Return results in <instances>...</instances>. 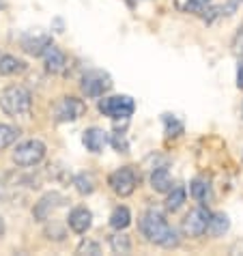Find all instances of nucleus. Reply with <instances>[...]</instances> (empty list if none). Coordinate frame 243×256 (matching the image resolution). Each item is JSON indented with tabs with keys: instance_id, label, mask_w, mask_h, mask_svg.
<instances>
[{
	"instance_id": "17",
	"label": "nucleus",
	"mask_w": 243,
	"mask_h": 256,
	"mask_svg": "<svg viewBox=\"0 0 243 256\" xmlns=\"http://www.w3.org/2000/svg\"><path fill=\"white\" fill-rule=\"evenodd\" d=\"M151 188L155 192H170L172 190V176L166 168H157L151 174Z\"/></svg>"
},
{
	"instance_id": "24",
	"label": "nucleus",
	"mask_w": 243,
	"mask_h": 256,
	"mask_svg": "<svg viewBox=\"0 0 243 256\" xmlns=\"http://www.w3.org/2000/svg\"><path fill=\"white\" fill-rule=\"evenodd\" d=\"M185 190L183 188H172L170 190V196H168V200H166V207L168 211H176V209H181V204L185 202Z\"/></svg>"
},
{
	"instance_id": "25",
	"label": "nucleus",
	"mask_w": 243,
	"mask_h": 256,
	"mask_svg": "<svg viewBox=\"0 0 243 256\" xmlns=\"http://www.w3.org/2000/svg\"><path fill=\"white\" fill-rule=\"evenodd\" d=\"M78 254H102V248H99L97 241L84 239L80 246H78Z\"/></svg>"
},
{
	"instance_id": "18",
	"label": "nucleus",
	"mask_w": 243,
	"mask_h": 256,
	"mask_svg": "<svg viewBox=\"0 0 243 256\" xmlns=\"http://www.w3.org/2000/svg\"><path fill=\"white\" fill-rule=\"evenodd\" d=\"M132 224V213L127 207H116L110 216V226L114 230H125Z\"/></svg>"
},
{
	"instance_id": "22",
	"label": "nucleus",
	"mask_w": 243,
	"mask_h": 256,
	"mask_svg": "<svg viewBox=\"0 0 243 256\" xmlns=\"http://www.w3.org/2000/svg\"><path fill=\"white\" fill-rule=\"evenodd\" d=\"M164 130H166L168 138H176L183 134V123L172 114H164Z\"/></svg>"
},
{
	"instance_id": "2",
	"label": "nucleus",
	"mask_w": 243,
	"mask_h": 256,
	"mask_svg": "<svg viewBox=\"0 0 243 256\" xmlns=\"http://www.w3.org/2000/svg\"><path fill=\"white\" fill-rule=\"evenodd\" d=\"M32 108V95L26 86L13 84L0 93V110L9 116H24Z\"/></svg>"
},
{
	"instance_id": "19",
	"label": "nucleus",
	"mask_w": 243,
	"mask_h": 256,
	"mask_svg": "<svg viewBox=\"0 0 243 256\" xmlns=\"http://www.w3.org/2000/svg\"><path fill=\"white\" fill-rule=\"evenodd\" d=\"M74 186H76V190L80 192V194H92V192H95L97 181H95V176H92V174L82 172V174H78L74 179Z\"/></svg>"
},
{
	"instance_id": "5",
	"label": "nucleus",
	"mask_w": 243,
	"mask_h": 256,
	"mask_svg": "<svg viewBox=\"0 0 243 256\" xmlns=\"http://www.w3.org/2000/svg\"><path fill=\"white\" fill-rule=\"evenodd\" d=\"M108 183H110V188L114 190V194L132 196L136 192V188H138V183H140V174L136 172L132 166H123V168L114 170V172L110 174Z\"/></svg>"
},
{
	"instance_id": "1",
	"label": "nucleus",
	"mask_w": 243,
	"mask_h": 256,
	"mask_svg": "<svg viewBox=\"0 0 243 256\" xmlns=\"http://www.w3.org/2000/svg\"><path fill=\"white\" fill-rule=\"evenodd\" d=\"M140 230L151 244H157L162 248H176L178 246L176 230L164 220L162 213H157V211H146L144 216H142Z\"/></svg>"
},
{
	"instance_id": "6",
	"label": "nucleus",
	"mask_w": 243,
	"mask_h": 256,
	"mask_svg": "<svg viewBox=\"0 0 243 256\" xmlns=\"http://www.w3.org/2000/svg\"><path fill=\"white\" fill-rule=\"evenodd\" d=\"M86 112V104L78 97H60L54 104L52 114L56 123H69V120H78Z\"/></svg>"
},
{
	"instance_id": "13",
	"label": "nucleus",
	"mask_w": 243,
	"mask_h": 256,
	"mask_svg": "<svg viewBox=\"0 0 243 256\" xmlns=\"http://www.w3.org/2000/svg\"><path fill=\"white\" fill-rule=\"evenodd\" d=\"M82 142L90 153H102L104 146L108 144V134L104 130H99V127H88L82 136Z\"/></svg>"
},
{
	"instance_id": "3",
	"label": "nucleus",
	"mask_w": 243,
	"mask_h": 256,
	"mask_svg": "<svg viewBox=\"0 0 243 256\" xmlns=\"http://www.w3.org/2000/svg\"><path fill=\"white\" fill-rule=\"evenodd\" d=\"M134 110H136V104L130 95H114L99 102V112L114 120H127L134 114Z\"/></svg>"
},
{
	"instance_id": "9",
	"label": "nucleus",
	"mask_w": 243,
	"mask_h": 256,
	"mask_svg": "<svg viewBox=\"0 0 243 256\" xmlns=\"http://www.w3.org/2000/svg\"><path fill=\"white\" fill-rule=\"evenodd\" d=\"M65 204V196H60L58 192H50V194H46L41 200L34 204V220H39V222H46V220L52 218V213L62 207Z\"/></svg>"
},
{
	"instance_id": "16",
	"label": "nucleus",
	"mask_w": 243,
	"mask_h": 256,
	"mask_svg": "<svg viewBox=\"0 0 243 256\" xmlns=\"http://www.w3.org/2000/svg\"><path fill=\"white\" fill-rule=\"evenodd\" d=\"M228 228H230V220L224 213H216V216L209 218V226H206V232L211 234V237H222Z\"/></svg>"
},
{
	"instance_id": "28",
	"label": "nucleus",
	"mask_w": 243,
	"mask_h": 256,
	"mask_svg": "<svg viewBox=\"0 0 243 256\" xmlns=\"http://www.w3.org/2000/svg\"><path fill=\"white\" fill-rule=\"evenodd\" d=\"M237 86L243 88V62H239V69H237Z\"/></svg>"
},
{
	"instance_id": "29",
	"label": "nucleus",
	"mask_w": 243,
	"mask_h": 256,
	"mask_svg": "<svg viewBox=\"0 0 243 256\" xmlns=\"http://www.w3.org/2000/svg\"><path fill=\"white\" fill-rule=\"evenodd\" d=\"M2 234H4V220L0 216V239H2Z\"/></svg>"
},
{
	"instance_id": "7",
	"label": "nucleus",
	"mask_w": 243,
	"mask_h": 256,
	"mask_svg": "<svg viewBox=\"0 0 243 256\" xmlns=\"http://www.w3.org/2000/svg\"><path fill=\"white\" fill-rule=\"evenodd\" d=\"M80 88L86 97H92V99L102 97L104 93H108L112 88V78L106 74V71H88V74L82 78Z\"/></svg>"
},
{
	"instance_id": "26",
	"label": "nucleus",
	"mask_w": 243,
	"mask_h": 256,
	"mask_svg": "<svg viewBox=\"0 0 243 256\" xmlns=\"http://www.w3.org/2000/svg\"><path fill=\"white\" fill-rule=\"evenodd\" d=\"M112 144H114V148H116V151H120V153H127V148H130L125 134H120V132H116V134L112 136Z\"/></svg>"
},
{
	"instance_id": "11",
	"label": "nucleus",
	"mask_w": 243,
	"mask_h": 256,
	"mask_svg": "<svg viewBox=\"0 0 243 256\" xmlns=\"http://www.w3.org/2000/svg\"><path fill=\"white\" fill-rule=\"evenodd\" d=\"M52 44V37H50L48 32L44 30H34V32H28L26 37L22 39V48L26 50L28 54H32V56H41L44 54V50Z\"/></svg>"
},
{
	"instance_id": "27",
	"label": "nucleus",
	"mask_w": 243,
	"mask_h": 256,
	"mask_svg": "<svg viewBox=\"0 0 243 256\" xmlns=\"http://www.w3.org/2000/svg\"><path fill=\"white\" fill-rule=\"evenodd\" d=\"M234 54H241L243 56V30L237 34V39H234Z\"/></svg>"
},
{
	"instance_id": "21",
	"label": "nucleus",
	"mask_w": 243,
	"mask_h": 256,
	"mask_svg": "<svg viewBox=\"0 0 243 256\" xmlns=\"http://www.w3.org/2000/svg\"><path fill=\"white\" fill-rule=\"evenodd\" d=\"M18 136H20L18 127L0 123V151H2V148H6V146H11L13 142L18 140Z\"/></svg>"
},
{
	"instance_id": "23",
	"label": "nucleus",
	"mask_w": 243,
	"mask_h": 256,
	"mask_svg": "<svg viewBox=\"0 0 243 256\" xmlns=\"http://www.w3.org/2000/svg\"><path fill=\"white\" fill-rule=\"evenodd\" d=\"M174 6L181 13H200L206 4L202 0H174Z\"/></svg>"
},
{
	"instance_id": "31",
	"label": "nucleus",
	"mask_w": 243,
	"mask_h": 256,
	"mask_svg": "<svg viewBox=\"0 0 243 256\" xmlns=\"http://www.w3.org/2000/svg\"><path fill=\"white\" fill-rule=\"evenodd\" d=\"M0 6H2V0H0Z\"/></svg>"
},
{
	"instance_id": "10",
	"label": "nucleus",
	"mask_w": 243,
	"mask_h": 256,
	"mask_svg": "<svg viewBox=\"0 0 243 256\" xmlns=\"http://www.w3.org/2000/svg\"><path fill=\"white\" fill-rule=\"evenodd\" d=\"M44 62H46V69L50 74H62L67 69V56L62 52L60 48H56L54 44H50L46 50H44Z\"/></svg>"
},
{
	"instance_id": "20",
	"label": "nucleus",
	"mask_w": 243,
	"mask_h": 256,
	"mask_svg": "<svg viewBox=\"0 0 243 256\" xmlns=\"http://www.w3.org/2000/svg\"><path fill=\"white\" fill-rule=\"evenodd\" d=\"M110 248H112V252H116V254H127L132 250V241H130L127 234H123L118 230L116 234L110 237Z\"/></svg>"
},
{
	"instance_id": "14",
	"label": "nucleus",
	"mask_w": 243,
	"mask_h": 256,
	"mask_svg": "<svg viewBox=\"0 0 243 256\" xmlns=\"http://www.w3.org/2000/svg\"><path fill=\"white\" fill-rule=\"evenodd\" d=\"M190 192H192V196H194L200 204H209L211 198H213L211 183L206 179H194V181H192V186H190Z\"/></svg>"
},
{
	"instance_id": "8",
	"label": "nucleus",
	"mask_w": 243,
	"mask_h": 256,
	"mask_svg": "<svg viewBox=\"0 0 243 256\" xmlns=\"http://www.w3.org/2000/svg\"><path fill=\"white\" fill-rule=\"evenodd\" d=\"M209 218H211V213L204 204L192 209L183 220V232L188 237H202L206 232V226H209Z\"/></svg>"
},
{
	"instance_id": "12",
	"label": "nucleus",
	"mask_w": 243,
	"mask_h": 256,
	"mask_svg": "<svg viewBox=\"0 0 243 256\" xmlns=\"http://www.w3.org/2000/svg\"><path fill=\"white\" fill-rule=\"evenodd\" d=\"M69 228L78 232V234H82V232H86L90 228V224H92V213L86 209V207H78L69 213Z\"/></svg>"
},
{
	"instance_id": "4",
	"label": "nucleus",
	"mask_w": 243,
	"mask_h": 256,
	"mask_svg": "<svg viewBox=\"0 0 243 256\" xmlns=\"http://www.w3.org/2000/svg\"><path fill=\"white\" fill-rule=\"evenodd\" d=\"M44 158H46V144L41 140H26L22 144H18L16 151H13V162L20 168H32L44 162Z\"/></svg>"
},
{
	"instance_id": "15",
	"label": "nucleus",
	"mask_w": 243,
	"mask_h": 256,
	"mask_svg": "<svg viewBox=\"0 0 243 256\" xmlns=\"http://www.w3.org/2000/svg\"><path fill=\"white\" fill-rule=\"evenodd\" d=\"M22 71H26V62L20 60L18 56H11V54L0 56V76H16V74H22Z\"/></svg>"
},
{
	"instance_id": "30",
	"label": "nucleus",
	"mask_w": 243,
	"mask_h": 256,
	"mask_svg": "<svg viewBox=\"0 0 243 256\" xmlns=\"http://www.w3.org/2000/svg\"><path fill=\"white\" fill-rule=\"evenodd\" d=\"M2 194H4V183L0 181V196H2Z\"/></svg>"
}]
</instances>
